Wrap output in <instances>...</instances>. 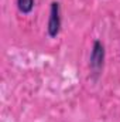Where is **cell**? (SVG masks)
I'll return each instance as SVG.
<instances>
[{
    "label": "cell",
    "instance_id": "obj_2",
    "mask_svg": "<svg viewBox=\"0 0 120 122\" xmlns=\"http://www.w3.org/2000/svg\"><path fill=\"white\" fill-rule=\"evenodd\" d=\"M62 27V17H61V4L60 1H52L50 6V16L47 23V33L51 38L58 37Z\"/></svg>",
    "mask_w": 120,
    "mask_h": 122
},
{
    "label": "cell",
    "instance_id": "obj_3",
    "mask_svg": "<svg viewBox=\"0 0 120 122\" xmlns=\"http://www.w3.org/2000/svg\"><path fill=\"white\" fill-rule=\"evenodd\" d=\"M17 3V9L20 13L23 14H30L34 9V4H35V0H16Z\"/></svg>",
    "mask_w": 120,
    "mask_h": 122
},
{
    "label": "cell",
    "instance_id": "obj_1",
    "mask_svg": "<svg viewBox=\"0 0 120 122\" xmlns=\"http://www.w3.org/2000/svg\"><path fill=\"white\" fill-rule=\"evenodd\" d=\"M105 58H106L105 44L100 40H95L93 44H92L90 57H89V67H90V71H92V75L95 78H97L102 74L103 65H105Z\"/></svg>",
    "mask_w": 120,
    "mask_h": 122
}]
</instances>
